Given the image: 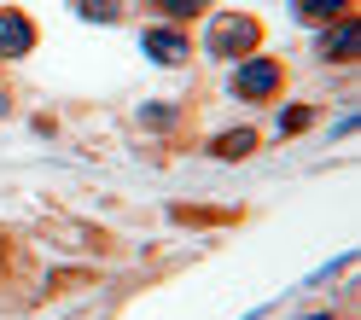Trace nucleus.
Masks as SVG:
<instances>
[{"mask_svg":"<svg viewBox=\"0 0 361 320\" xmlns=\"http://www.w3.org/2000/svg\"><path fill=\"white\" fill-rule=\"evenodd\" d=\"M257 41H262V24H257V18L228 12V18H216V24H210L204 47H210V59H251Z\"/></svg>","mask_w":361,"mask_h":320,"instance_id":"1","label":"nucleus"},{"mask_svg":"<svg viewBox=\"0 0 361 320\" xmlns=\"http://www.w3.org/2000/svg\"><path fill=\"white\" fill-rule=\"evenodd\" d=\"M291 12L303 24H338V18H350V0H291Z\"/></svg>","mask_w":361,"mask_h":320,"instance_id":"6","label":"nucleus"},{"mask_svg":"<svg viewBox=\"0 0 361 320\" xmlns=\"http://www.w3.org/2000/svg\"><path fill=\"white\" fill-rule=\"evenodd\" d=\"M210 152L221 157V164H233V157H251V152H257V128H233V134H221Z\"/></svg>","mask_w":361,"mask_h":320,"instance_id":"7","label":"nucleus"},{"mask_svg":"<svg viewBox=\"0 0 361 320\" xmlns=\"http://www.w3.org/2000/svg\"><path fill=\"white\" fill-rule=\"evenodd\" d=\"M35 47V24L24 12H12V6H0V59H24Z\"/></svg>","mask_w":361,"mask_h":320,"instance_id":"3","label":"nucleus"},{"mask_svg":"<svg viewBox=\"0 0 361 320\" xmlns=\"http://www.w3.org/2000/svg\"><path fill=\"white\" fill-rule=\"evenodd\" d=\"M140 123H146V128H169V123H175V111H169V105H146V111H140Z\"/></svg>","mask_w":361,"mask_h":320,"instance_id":"11","label":"nucleus"},{"mask_svg":"<svg viewBox=\"0 0 361 320\" xmlns=\"http://www.w3.org/2000/svg\"><path fill=\"white\" fill-rule=\"evenodd\" d=\"M164 18H175V24H192V18H204L210 12V0H152Z\"/></svg>","mask_w":361,"mask_h":320,"instance_id":"8","label":"nucleus"},{"mask_svg":"<svg viewBox=\"0 0 361 320\" xmlns=\"http://www.w3.org/2000/svg\"><path fill=\"white\" fill-rule=\"evenodd\" d=\"M309 123H314V111H309V105H291L286 117H280V134H303Z\"/></svg>","mask_w":361,"mask_h":320,"instance_id":"10","label":"nucleus"},{"mask_svg":"<svg viewBox=\"0 0 361 320\" xmlns=\"http://www.w3.org/2000/svg\"><path fill=\"white\" fill-rule=\"evenodd\" d=\"M76 12L94 18V24H111V18H117V0H76Z\"/></svg>","mask_w":361,"mask_h":320,"instance_id":"9","label":"nucleus"},{"mask_svg":"<svg viewBox=\"0 0 361 320\" xmlns=\"http://www.w3.org/2000/svg\"><path fill=\"white\" fill-rule=\"evenodd\" d=\"M140 47H146V59H157V64H187V53H192L180 30H146Z\"/></svg>","mask_w":361,"mask_h":320,"instance_id":"4","label":"nucleus"},{"mask_svg":"<svg viewBox=\"0 0 361 320\" xmlns=\"http://www.w3.org/2000/svg\"><path fill=\"white\" fill-rule=\"evenodd\" d=\"M355 53H361V24L355 18H338L321 35V59H355Z\"/></svg>","mask_w":361,"mask_h":320,"instance_id":"5","label":"nucleus"},{"mask_svg":"<svg viewBox=\"0 0 361 320\" xmlns=\"http://www.w3.org/2000/svg\"><path fill=\"white\" fill-rule=\"evenodd\" d=\"M280 82H286L280 64L251 53V59H239V70H233V94H239V99H274V94H280Z\"/></svg>","mask_w":361,"mask_h":320,"instance_id":"2","label":"nucleus"},{"mask_svg":"<svg viewBox=\"0 0 361 320\" xmlns=\"http://www.w3.org/2000/svg\"><path fill=\"white\" fill-rule=\"evenodd\" d=\"M6 111H12V99H6V94H0V117H6Z\"/></svg>","mask_w":361,"mask_h":320,"instance_id":"12","label":"nucleus"}]
</instances>
